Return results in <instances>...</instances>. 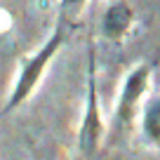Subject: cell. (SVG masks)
<instances>
[{
    "instance_id": "obj_2",
    "label": "cell",
    "mask_w": 160,
    "mask_h": 160,
    "mask_svg": "<svg viewBox=\"0 0 160 160\" xmlns=\"http://www.w3.org/2000/svg\"><path fill=\"white\" fill-rule=\"evenodd\" d=\"M90 59H87V90H85V108L78 127V151L85 160H94L99 155L101 141L106 134V125L101 118L99 101V80H97V47L90 42Z\"/></svg>"
},
{
    "instance_id": "obj_4",
    "label": "cell",
    "mask_w": 160,
    "mask_h": 160,
    "mask_svg": "<svg viewBox=\"0 0 160 160\" xmlns=\"http://www.w3.org/2000/svg\"><path fill=\"white\" fill-rule=\"evenodd\" d=\"M132 24H134V10L127 0H113L104 12V19H101V33L104 38L120 42L125 40L130 33Z\"/></svg>"
},
{
    "instance_id": "obj_3",
    "label": "cell",
    "mask_w": 160,
    "mask_h": 160,
    "mask_svg": "<svg viewBox=\"0 0 160 160\" xmlns=\"http://www.w3.org/2000/svg\"><path fill=\"white\" fill-rule=\"evenodd\" d=\"M148 85H151V64H137L125 75L122 85H120L115 113H113L115 130H122V127H127L134 120L137 111H139L141 101H144L146 92H148Z\"/></svg>"
},
{
    "instance_id": "obj_5",
    "label": "cell",
    "mask_w": 160,
    "mask_h": 160,
    "mask_svg": "<svg viewBox=\"0 0 160 160\" xmlns=\"http://www.w3.org/2000/svg\"><path fill=\"white\" fill-rule=\"evenodd\" d=\"M141 125L144 132L153 144L160 146V99H153L144 106V113H141Z\"/></svg>"
},
{
    "instance_id": "obj_6",
    "label": "cell",
    "mask_w": 160,
    "mask_h": 160,
    "mask_svg": "<svg viewBox=\"0 0 160 160\" xmlns=\"http://www.w3.org/2000/svg\"><path fill=\"white\" fill-rule=\"evenodd\" d=\"M87 0H59V12H57V21L66 24L68 28H73L78 24L80 14L85 10Z\"/></svg>"
},
{
    "instance_id": "obj_1",
    "label": "cell",
    "mask_w": 160,
    "mask_h": 160,
    "mask_svg": "<svg viewBox=\"0 0 160 160\" xmlns=\"http://www.w3.org/2000/svg\"><path fill=\"white\" fill-rule=\"evenodd\" d=\"M68 31H71V28H68L66 24L57 21L54 31H52L50 38L40 45V50L21 59L19 75H17L14 87H12L10 97H7L5 106H2V111H0V120L7 118L10 113H14V111L19 108L21 104H26V101H28V97L38 90V85L42 82V78H45L47 66H50L52 59L59 54V50H61V45H64V40H66V35H68Z\"/></svg>"
}]
</instances>
